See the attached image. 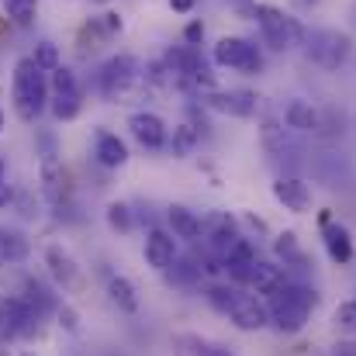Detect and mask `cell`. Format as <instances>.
I'll list each match as a JSON object with an SVG mask.
<instances>
[{
  "instance_id": "6da1fadb",
  "label": "cell",
  "mask_w": 356,
  "mask_h": 356,
  "mask_svg": "<svg viewBox=\"0 0 356 356\" xmlns=\"http://www.w3.org/2000/svg\"><path fill=\"white\" fill-rule=\"evenodd\" d=\"M52 101V87L45 80V70L24 56L14 63V83H10V104H14V115L24 121V124H35V121L45 115Z\"/></svg>"
},
{
  "instance_id": "7a4b0ae2",
  "label": "cell",
  "mask_w": 356,
  "mask_h": 356,
  "mask_svg": "<svg viewBox=\"0 0 356 356\" xmlns=\"http://www.w3.org/2000/svg\"><path fill=\"white\" fill-rule=\"evenodd\" d=\"M97 87H101L104 101H111V104H135L142 94H149L142 59L131 56V52L111 56V59L97 70Z\"/></svg>"
},
{
  "instance_id": "3957f363",
  "label": "cell",
  "mask_w": 356,
  "mask_h": 356,
  "mask_svg": "<svg viewBox=\"0 0 356 356\" xmlns=\"http://www.w3.org/2000/svg\"><path fill=\"white\" fill-rule=\"evenodd\" d=\"M266 305H270V325L280 336H298L308 325V315L318 305V294L308 284H294L291 280L284 291H277L273 298H266Z\"/></svg>"
},
{
  "instance_id": "277c9868",
  "label": "cell",
  "mask_w": 356,
  "mask_h": 356,
  "mask_svg": "<svg viewBox=\"0 0 356 356\" xmlns=\"http://www.w3.org/2000/svg\"><path fill=\"white\" fill-rule=\"evenodd\" d=\"M252 17H256L263 45H270L273 52H291V49L305 45V38H308V28L298 17L284 14L280 7H273V3H256Z\"/></svg>"
},
{
  "instance_id": "5b68a950",
  "label": "cell",
  "mask_w": 356,
  "mask_h": 356,
  "mask_svg": "<svg viewBox=\"0 0 356 356\" xmlns=\"http://www.w3.org/2000/svg\"><path fill=\"white\" fill-rule=\"evenodd\" d=\"M305 56L318 66V70H339L350 56H353V38L339 28H315L305 38Z\"/></svg>"
},
{
  "instance_id": "8992f818",
  "label": "cell",
  "mask_w": 356,
  "mask_h": 356,
  "mask_svg": "<svg viewBox=\"0 0 356 356\" xmlns=\"http://www.w3.org/2000/svg\"><path fill=\"white\" fill-rule=\"evenodd\" d=\"M42 322H45V318H42V315H38L21 294H7V298H0V346L38 336Z\"/></svg>"
},
{
  "instance_id": "52a82bcc",
  "label": "cell",
  "mask_w": 356,
  "mask_h": 356,
  "mask_svg": "<svg viewBox=\"0 0 356 356\" xmlns=\"http://www.w3.org/2000/svg\"><path fill=\"white\" fill-rule=\"evenodd\" d=\"M211 63L218 70H236V73H263V49L252 42V38H242V35H225L211 45Z\"/></svg>"
},
{
  "instance_id": "ba28073f",
  "label": "cell",
  "mask_w": 356,
  "mask_h": 356,
  "mask_svg": "<svg viewBox=\"0 0 356 356\" xmlns=\"http://www.w3.org/2000/svg\"><path fill=\"white\" fill-rule=\"evenodd\" d=\"M201 108L215 111V115H229V118H256L259 115V97L252 90H211L204 97H197Z\"/></svg>"
},
{
  "instance_id": "9c48e42d",
  "label": "cell",
  "mask_w": 356,
  "mask_h": 356,
  "mask_svg": "<svg viewBox=\"0 0 356 356\" xmlns=\"http://www.w3.org/2000/svg\"><path fill=\"white\" fill-rule=\"evenodd\" d=\"M270 191H273L277 204H284L291 215H308L312 204H315V191H312V184L301 180V177H294V173H280V177L270 184Z\"/></svg>"
},
{
  "instance_id": "30bf717a",
  "label": "cell",
  "mask_w": 356,
  "mask_h": 356,
  "mask_svg": "<svg viewBox=\"0 0 356 356\" xmlns=\"http://www.w3.org/2000/svg\"><path fill=\"white\" fill-rule=\"evenodd\" d=\"M128 131L142 149H166L170 145V128L156 111H131L128 115Z\"/></svg>"
},
{
  "instance_id": "8fae6325",
  "label": "cell",
  "mask_w": 356,
  "mask_h": 356,
  "mask_svg": "<svg viewBox=\"0 0 356 356\" xmlns=\"http://www.w3.org/2000/svg\"><path fill=\"white\" fill-rule=\"evenodd\" d=\"M229 322L236 325L238 332H259L270 329V305L259 294H238V301L229 312Z\"/></svg>"
},
{
  "instance_id": "7c38bea8",
  "label": "cell",
  "mask_w": 356,
  "mask_h": 356,
  "mask_svg": "<svg viewBox=\"0 0 356 356\" xmlns=\"http://www.w3.org/2000/svg\"><path fill=\"white\" fill-rule=\"evenodd\" d=\"M45 266H49V277L63 287V291H76L83 284V273L76 266V259L70 256V249H63L59 242L45 245Z\"/></svg>"
},
{
  "instance_id": "4fadbf2b",
  "label": "cell",
  "mask_w": 356,
  "mask_h": 356,
  "mask_svg": "<svg viewBox=\"0 0 356 356\" xmlns=\"http://www.w3.org/2000/svg\"><path fill=\"white\" fill-rule=\"evenodd\" d=\"M180 249H177V236L166 232V229H149L145 232V263L156 270V273H166L173 263H177Z\"/></svg>"
},
{
  "instance_id": "5bb4252c",
  "label": "cell",
  "mask_w": 356,
  "mask_h": 356,
  "mask_svg": "<svg viewBox=\"0 0 356 356\" xmlns=\"http://www.w3.org/2000/svg\"><path fill=\"white\" fill-rule=\"evenodd\" d=\"M236 236H242V232H238V222L229 211H208V215L201 218V238H208L211 252L222 256V252L232 245Z\"/></svg>"
},
{
  "instance_id": "9a60e30c",
  "label": "cell",
  "mask_w": 356,
  "mask_h": 356,
  "mask_svg": "<svg viewBox=\"0 0 356 356\" xmlns=\"http://www.w3.org/2000/svg\"><path fill=\"white\" fill-rule=\"evenodd\" d=\"M291 284L287 266L273 263V259H256L249 270V291H256L259 298H273L277 291H284Z\"/></svg>"
},
{
  "instance_id": "2e32d148",
  "label": "cell",
  "mask_w": 356,
  "mask_h": 356,
  "mask_svg": "<svg viewBox=\"0 0 356 356\" xmlns=\"http://www.w3.org/2000/svg\"><path fill=\"white\" fill-rule=\"evenodd\" d=\"M322 242H325V252H329V259L332 263H350L353 259V236H350V229L346 225H339L329 211H322Z\"/></svg>"
},
{
  "instance_id": "e0dca14e",
  "label": "cell",
  "mask_w": 356,
  "mask_h": 356,
  "mask_svg": "<svg viewBox=\"0 0 356 356\" xmlns=\"http://www.w3.org/2000/svg\"><path fill=\"white\" fill-rule=\"evenodd\" d=\"M121 28H124V21H121L118 10H104V14H97V17H90L87 24H83V31H80V42H83V52L90 49H101L104 42H111L115 35H121Z\"/></svg>"
},
{
  "instance_id": "ac0fdd59",
  "label": "cell",
  "mask_w": 356,
  "mask_h": 356,
  "mask_svg": "<svg viewBox=\"0 0 356 356\" xmlns=\"http://www.w3.org/2000/svg\"><path fill=\"white\" fill-rule=\"evenodd\" d=\"M284 124H287L294 135H318L322 108H315V104L305 101V97H294V101L284 104Z\"/></svg>"
},
{
  "instance_id": "d6986e66",
  "label": "cell",
  "mask_w": 356,
  "mask_h": 356,
  "mask_svg": "<svg viewBox=\"0 0 356 356\" xmlns=\"http://www.w3.org/2000/svg\"><path fill=\"white\" fill-rule=\"evenodd\" d=\"M94 159H97V166H104V170H121V166L128 163V145H124V138H118V135L108 131V128H101V131L94 135Z\"/></svg>"
},
{
  "instance_id": "ffe728a7",
  "label": "cell",
  "mask_w": 356,
  "mask_h": 356,
  "mask_svg": "<svg viewBox=\"0 0 356 356\" xmlns=\"http://www.w3.org/2000/svg\"><path fill=\"white\" fill-rule=\"evenodd\" d=\"M21 298L42 315V318H49V315H56V308L63 305L59 301V294L45 284V280H38V277H24V284H21Z\"/></svg>"
},
{
  "instance_id": "44dd1931",
  "label": "cell",
  "mask_w": 356,
  "mask_h": 356,
  "mask_svg": "<svg viewBox=\"0 0 356 356\" xmlns=\"http://www.w3.org/2000/svg\"><path fill=\"white\" fill-rule=\"evenodd\" d=\"M166 225L177 238H187V242H197L201 238V215L191 211L187 204H170L166 208Z\"/></svg>"
},
{
  "instance_id": "7402d4cb",
  "label": "cell",
  "mask_w": 356,
  "mask_h": 356,
  "mask_svg": "<svg viewBox=\"0 0 356 356\" xmlns=\"http://www.w3.org/2000/svg\"><path fill=\"white\" fill-rule=\"evenodd\" d=\"M108 298L111 305L124 312V315H138V294H135V284L121 273H108Z\"/></svg>"
},
{
  "instance_id": "603a6c76",
  "label": "cell",
  "mask_w": 356,
  "mask_h": 356,
  "mask_svg": "<svg viewBox=\"0 0 356 356\" xmlns=\"http://www.w3.org/2000/svg\"><path fill=\"white\" fill-rule=\"evenodd\" d=\"M238 284H232V280H211L208 287H204V301L218 312V315H229L232 312V305L238 301Z\"/></svg>"
},
{
  "instance_id": "cb8c5ba5",
  "label": "cell",
  "mask_w": 356,
  "mask_h": 356,
  "mask_svg": "<svg viewBox=\"0 0 356 356\" xmlns=\"http://www.w3.org/2000/svg\"><path fill=\"white\" fill-rule=\"evenodd\" d=\"M28 238L21 236V232H14V229H7V225H0V266L3 263H21V259H28Z\"/></svg>"
},
{
  "instance_id": "d4e9b609",
  "label": "cell",
  "mask_w": 356,
  "mask_h": 356,
  "mask_svg": "<svg viewBox=\"0 0 356 356\" xmlns=\"http://www.w3.org/2000/svg\"><path fill=\"white\" fill-rule=\"evenodd\" d=\"M49 111H52L56 121H73L83 111V90H80V94H52Z\"/></svg>"
},
{
  "instance_id": "484cf974",
  "label": "cell",
  "mask_w": 356,
  "mask_h": 356,
  "mask_svg": "<svg viewBox=\"0 0 356 356\" xmlns=\"http://www.w3.org/2000/svg\"><path fill=\"white\" fill-rule=\"evenodd\" d=\"M104 218H108V229L118 232V236H128V232L135 229V211H131V204H124V201H111V204L104 208Z\"/></svg>"
},
{
  "instance_id": "4316f807",
  "label": "cell",
  "mask_w": 356,
  "mask_h": 356,
  "mask_svg": "<svg viewBox=\"0 0 356 356\" xmlns=\"http://www.w3.org/2000/svg\"><path fill=\"white\" fill-rule=\"evenodd\" d=\"M201 131H204V128H197L194 121H180V124L173 128V142H170L173 152H177V156H187V152L201 142Z\"/></svg>"
},
{
  "instance_id": "83f0119b",
  "label": "cell",
  "mask_w": 356,
  "mask_h": 356,
  "mask_svg": "<svg viewBox=\"0 0 356 356\" xmlns=\"http://www.w3.org/2000/svg\"><path fill=\"white\" fill-rule=\"evenodd\" d=\"M31 59L45 70V73H52V70H59L63 66V56H59V45L56 42H49V38H42V42H35V49H31Z\"/></svg>"
},
{
  "instance_id": "f1b7e54d",
  "label": "cell",
  "mask_w": 356,
  "mask_h": 356,
  "mask_svg": "<svg viewBox=\"0 0 356 356\" xmlns=\"http://www.w3.org/2000/svg\"><path fill=\"white\" fill-rule=\"evenodd\" d=\"M3 10L17 28H28L38 14V0H3Z\"/></svg>"
},
{
  "instance_id": "f546056e",
  "label": "cell",
  "mask_w": 356,
  "mask_h": 356,
  "mask_svg": "<svg viewBox=\"0 0 356 356\" xmlns=\"http://www.w3.org/2000/svg\"><path fill=\"white\" fill-rule=\"evenodd\" d=\"M273 252L284 259V266L287 263H305V252H301V242L294 232H280V236L273 238Z\"/></svg>"
},
{
  "instance_id": "4dcf8cb0",
  "label": "cell",
  "mask_w": 356,
  "mask_h": 356,
  "mask_svg": "<svg viewBox=\"0 0 356 356\" xmlns=\"http://www.w3.org/2000/svg\"><path fill=\"white\" fill-rule=\"evenodd\" d=\"M332 325H336L339 332H346V336H356V298L343 301V305H336V312H332Z\"/></svg>"
},
{
  "instance_id": "1f68e13d",
  "label": "cell",
  "mask_w": 356,
  "mask_h": 356,
  "mask_svg": "<svg viewBox=\"0 0 356 356\" xmlns=\"http://www.w3.org/2000/svg\"><path fill=\"white\" fill-rule=\"evenodd\" d=\"M52 94H80V80H76V73L70 70V66H59V70H52Z\"/></svg>"
},
{
  "instance_id": "d6a6232c",
  "label": "cell",
  "mask_w": 356,
  "mask_h": 356,
  "mask_svg": "<svg viewBox=\"0 0 356 356\" xmlns=\"http://www.w3.org/2000/svg\"><path fill=\"white\" fill-rule=\"evenodd\" d=\"M173 346H177V356H208V339L191 336V332L177 336V339H173Z\"/></svg>"
},
{
  "instance_id": "836d02e7",
  "label": "cell",
  "mask_w": 356,
  "mask_h": 356,
  "mask_svg": "<svg viewBox=\"0 0 356 356\" xmlns=\"http://www.w3.org/2000/svg\"><path fill=\"white\" fill-rule=\"evenodd\" d=\"M56 322H59L63 332H80V315H76V308H70V305H59V308H56Z\"/></svg>"
},
{
  "instance_id": "e575fe53",
  "label": "cell",
  "mask_w": 356,
  "mask_h": 356,
  "mask_svg": "<svg viewBox=\"0 0 356 356\" xmlns=\"http://www.w3.org/2000/svg\"><path fill=\"white\" fill-rule=\"evenodd\" d=\"M14 204V184L7 177V159L0 156V208H10Z\"/></svg>"
},
{
  "instance_id": "d590c367",
  "label": "cell",
  "mask_w": 356,
  "mask_h": 356,
  "mask_svg": "<svg viewBox=\"0 0 356 356\" xmlns=\"http://www.w3.org/2000/svg\"><path fill=\"white\" fill-rule=\"evenodd\" d=\"M201 38H204V24L201 21H191L187 28H184V45H201Z\"/></svg>"
},
{
  "instance_id": "8d00e7d4",
  "label": "cell",
  "mask_w": 356,
  "mask_h": 356,
  "mask_svg": "<svg viewBox=\"0 0 356 356\" xmlns=\"http://www.w3.org/2000/svg\"><path fill=\"white\" fill-rule=\"evenodd\" d=\"M332 356H356V343L353 339H339V343L332 346Z\"/></svg>"
},
{
  "instance_id": "74e56055",
  "label": "cell",
  "mask_w": 356,
  "mask_h": 356,
  "mask_svg": "<svg viewBox=\"0 0 356 356\" xmlns=\"http://www.w3.org/2000/svg\"><path fill=\"white\" fill-rule=\"evenodd\" d=\"M170 3V10H177V14H191L194 7H197V0H166Z\"/></svg>"
},
{
  "instance_id": "f35d334b",
  "label": "cell",
  "mask_w": 356,
  "mask_h": 356,
  "mask_svg": "<svg viewBox=\"0 0 356 356\" xmlns=\"http://www.w3.org/2000/svg\"><path fill=\"white\" fill-rule=\"evenodd\" d=\"M208 356H236V353H232V346H225V343H208Z\"/></svg>"
},
{
  "instance_id": "ab89813d",
  "label": "cell",
  "mask_w": 356,
  "mask_h": 356,
  "mask_svg": "<svg viewBox=\"0 0 356 356\" xmlns=\"http://www.w3.org/2000/svg\"><path fill=\"white\" fill-rule=\"evenodd\" d=\"M3 124H7V118H3V108H0V135H3Z\"/></svg>"
},
{
  "instance_id": "60d3db41",
  "label": "cell",
  "mask_w": 356,
  "mask_h": 356,
  "mask_svg": "<svg viewBox=\"0 0 356 356\" xmlns=\"http://www.w3.org/2000/svg\"><path fill=\"white\" fill-rule=\"evenodd\" d=\"M301 3H305V7H312V3H318V0H301Z\"/></svg>"
},
{
  "instance_id": "b9f144b4",
  "label": "cell",
  "mask_w": 356,
  "mask_h": 356,
  "mask_svg": "<svg viewBox=\"0 0 356 356\" xmlns=\"http://www.w3.org/2000/svg\"><path fill=\"white\" fill-rule=\"evenodd\" d=\"M0 356H10V353H7V350H0Z\"/></svg>"
},
{
  "instance_id": "7bdbcfd3",
  "label": "cell",
  "mask_w": 356,
  "mask_h": 356,
  "mask_svg": "<svg viewBox=\"0 0 356 356\" xmlns=\"http://www.w3.org/2000/svg\"><path fill=\"white\" fill-rule=\"evenodd\" d=\"M94 3H104V0H94Z\"/></svg>"
}]
</instances>
